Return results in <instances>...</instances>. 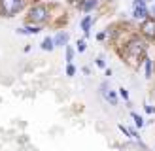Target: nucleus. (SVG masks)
<instances>
[{"label": "nucleus", "instance_id": "obj_17", "mask_svg": "<svg viewBox=\"0 0 155 151\" xmlns=\"http://www.w3.org/2000/svg\"><path fill=\"white\" fill-rule=\"evenodd\" d=\"M119 96L123 98V100H129V91H127L125 87H121V89H119Z\"/></svg>", "mask_w": 155, "mask_h": 151}, {"label": "nucleus", "instance_id": "obj_7", "mask_svg": "<svg viewBox=\"0 0 155 151\" xmlns=\"http://www.w3.org/2000/svg\"><path fill=\"white\" fill-rule=\"evenodd\" d=\"M100 89H102V95H104V98L108 102H112V106H117V96H115L114 91H108V83L106 81L100 85Z\"/></svg>", "mask_w": 155, "mask_h": 151}, {"label": "nucleus", "instance_id": "obj_1", "mask_svg": "<svg viewBox=\"0 0 155 151\" xmlns=\"http://www.w3.org/2000/svg\"><path fill=\"white\" fill-rule=\"evenodd\" d=\"M49 19H51V6L45 2H36L27 11V23H30V25L44 27Z\"/></svg>", "mask_w": 155, "mask_h": 151}, {"label": "nucleus", "instance_id": "obj_8", "mask_svg": "<svg viewBox=\"0 0 155 151\" xmlns=\"http://www.w3.org/2000/svg\"><path fill=\"white\" fill-rule=\"evenodd\" d=\"M68 40H70L68 32H59L55 38H53V43H55V47H64V45L68 43Z\"/></svg>", "mask_w": 155, "mask_h": 151}, {"label": "nucleus", "instance_id": "obj_9", "mask_svg": "<svg viewBox=\"0 0 155 151\" xmlns=\"http://www.w3.org/2000/svg\"><path fill=\"white\" fill-rule=\"evenodd\" d=\"M91 25H93V17H91V15H85V17L81 19V23H80L81 30L85 32V38H87V36H89V32H91Z\"/></svg>", "mask_w": 155, "mask_h": 151}, {"label": "nucleus", "instance_id": "obj_6", "mask_svg": "<svg viewBox=\"0 0 155 151\" xmlns=\"http://www.w3.org/2000/svg\"><path fill=\"white\" fill-rule=\"evenodd\" d=\"M42 30V27L40 25H30V23H27L25 27H21V28H17V34H30V36H34V34H38Z\"/></svg>", "mask_w": 155, "mask_h": 151}, {"label": "nucleus", "instance_id": "obj_14", "mask_svg": "<svg viewBox=\"0 0 155 151\" xmlns=\"http://www.w3.org/2000/svg\"><path fill=\"white\" fill-rule=\"evenodd\" d=\"M85 47H87V42H85V38H83V40H78V43H76V49L80 51V53H83V51H85Z\"/></svg>", "mask_w": 155, "mask_h": 151}, {"label": "nucleus", "instance_id": "obj_5", "mask_svg": "<svg viewBox=\"0 0 155 151\" xmlns=\"http://www.w3.org/2000/svg\"><path fill=\"white\" fill-rule=\"evenodd\" d=\"M140 30L146 38H155V17H146L140 25Z\"/></svg>", "mask_w": 155, "mask_h": 151}, {"label": "nucleus", "instance_id": "obj_19", "mask_svg": "<svg viewBox=\"0 0 155 151\" xmlns=\"http://www.w3.org/2000/svg\"><path fill=\"white\" fill-rule=\"evenodd\" d=\"M146 111H148V113H153L155 108H153V106H146Z\"/></svg>", "mask_w": 155, "mask_h": 151}, {"label": "nucleus", "instance_id": "obj_10", "mask_svg": "<svg viewBox=\"0 0 155 151\" xmlns=\"http://www.w3.org/2000/svg\"><path fill=\"white\" fill-rule=\"evenodd\" d=\"M97 0H83V4H81V8H80V10L81 11H85V13H89V11H93V10H95V8H97Z\"/></svg>", "mask_w": 155, "mask_h": 151}, {"label": "nucleus", "instance_id": "obj_4", "mask_svg": "<svg viewBox=\"0 0 155 151\" xmlns=\"http://www.w3.org/2000/svg\"><path fill=\"white\" fill-rule=\"evenodd\" d=\"M133 17L134 19H146V17H150V10H148V6H146L144 0H134L133 2Z\"/></svg>", "mask_w": 155, "mask_h": 151}, {"label": "nucleus", "instance_id": "obj_23", "mask_svg": "<svg viewBox=\"0 0 155 151\" xmlns=\"http://www.w3.org/2000/svg\"><path fill=\"white\" fill-rule=\"evenodd\" d=\"M104 2H106V0H104Z\"/></svg>", "mask_w": 155, "mask_h": 151}, {"label": "nucleus", "instance_id": "obj_21", "mask_svg": "<svg viewBox=\"0 0 155 151\" xmlns=\"http://www.w3.org/2000/svg\"><path fill=\"white\" fill-rule=\"evenodd\" d=\"M151 13H153V15H155V6H153V10H151Z\"/></svg>", "mask_w": 155, "mask_h": 151}, {"label": "nucleus", "instance_id": "obj_18", "mask_svg": "<svg viewBox=\"0 0 155 151\" xmlns=\"http://www.w3.org/2000/svg\"><path fill=\"white\" fill-rule=\"evenodd\" d=\"M97 66L104 68V59H102V57H98V59H97Z\"/></svg>", "mask_w": 155, "mask_h": 151}, {"label": "nucleus", "instance_id": "obj_11", "mask_svg": "<svg viewBox=\"0 0 155 151\" xmlns=\"http://www.w3.org/2000/svg\"><path fill=\"white\" fill-rule=\"evenodd\" d=\"M40 47L44 49V51H53V49H55V43H53V38H44V40H42V43H40Z\"/></svg>", "mask_w": 155, "mask_h": 151}, {"label": "nucleus", "instance_id": "obj_15", "mask_svg": "<svg viewBox=\"0 0 155 151\" xmlns=\"http://www.w3.org/2000/svg\"><path fill=\"white\" fill-rule=\"evenodd\" d=\"M146 78H151V60L146 59Z\"/></svg>", "mask_w": 155, "mask_h": 151}, {"label": "nucleus", "instance_id": "obj_16", "mask_svg": "<svg viewBox=\"0 0 155 151\" xmlns=\"http://www.w3.org/2000/svg\"><path fill=\"white\" fill-rule=\"evenodd\" d=\"M74 74H76V66L72 63H68V66H66V76H70V78H72Z\"/></svg>", "mask_w": 155, "mask_h": 151}, {"label": "nucleus", "instance_id": "obj_22", "mask_svg": "<svg viewBox=\"0 0 155 151\" xmlns=\"http://www.w3.org/2000/svg\"><path fill=\"white\" fill-rule=\"evenodd\" d=\"M144 2H148V0H144Z\"/></svg>", "mask_w": 155, "mask_h": 151}, {"label": "nucleus", "instance_id": "obj_3", "mask_svg": "<svg viewBox=\"0 0 155 151\" xmlns=\"http://www.w3.org/2000/svg\"><path fill=\"white\" fill-rule=\"evenodd\" d=\"M144 49L146 47H144V42L140 38H133L129 43H125V57L127 59H138Z\"/></svg>", "mask_w": 155, "mask_h": 151}, {"label": "nucleus", "instance_id": "obj_13", "mask_svg": "<svg viewBox=\"0 0 155 151\" xmlns=\"http://www.w3.org/2000/svg\"><path fill=\"white\" fill-rule=\"evenodd\" d=\"M130 115H133V119H134V125H136L138 128H142V127H144V119H142L140 115H138V113H134V111H133Z\"/></svg>", "mask_w": 155, "mask_h": 151}, {"label": "nucleus", "instance_id": "obj_12", "mask_svg": "<svg viewBox=\"0 0 155 151\" xmlns=\"http://www.w3.org/2000/svg\"><path fill=\"white\" fill-rule=\"evenodd\" d=\"M64 51H66V63H72L74 60V49L70 45H64Z\"/></svg>", "mask_w": 155, "mask_h": 151}, {"label": "nucleus", "instance_id": "obj_20", "mask_svg": "<svg viewBox=\"0 0 155 151\" xmlns=\"http://www.w3.org/2000/svg\"><path fill=\"white\" fill-rule=\"evenodd\" d=\"M104 38H106V32H100V34L97 36V40H104Z\"/></svg>", "mask_w": 155, "mask_h": 151}, {"label": "nucleus", "instance_id": "obj_2", "mask_svg": "<svg viewBox=\"0 0 155 151\" xmlns=\"http://www.w3.org/2000/svg\"><path fill=\"white\" fill-rule=\"evenodd\" d=\"M27 8V0H0V17H15Z\"/></svg>", "mask_w": 155, "mask_h": 151}]
</instances>
